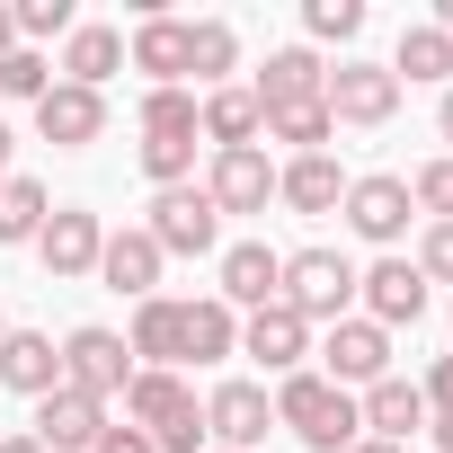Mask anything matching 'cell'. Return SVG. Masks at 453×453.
Here are the masks:
<instances>
[{
	"instance_id": "1",
	"label": "cell",
	"mask_w": 453,
	"mask_h": 453,
	"mask_svg": "<svg viewBox=\"0 0 453 453\" xmlns=\"http://www.w3.org/2000/svg\"><path fill=\"white\" fill-rule=\"evenodd\" d=\"M276 426H294V444L303 453H347L356 435H365V418H356V391H338L329 373H285L276 382Z\"/></svg>"
},
{
	"instance_id": "2",
	"label": "cell",
	"mask_w": 453,
	"mask_h": 453,
	"mask_svg": "<svg viewBox=\"0 0 453 453\" xmlns=\"http://www.w3.org/2000/svg\"><path fill=\"white\" fill-rule=\"evenodd\" d=\"M125 426L151 435V453H204V400L187 373H134L125 382Z\"/></svg>"
},
{
	"instance_id": "3",
	"label": "cell",
	"mask_w": 453,
	"mask_h": 453,
	"mask_svg": "<svg viewBox=\"0 0 453 453\" xmlns=\"http://www.w3.org/2000/svg\"><path fill=\"white\" fill-rule=\"evenodd\" d=\"M285 311H303L311 329H338L356 311V258L347 250H294L285 258Z\"/></svg>"
},
{
	"instance_id": "4",
	"label": "cell",
	"mask_w": 453,
	"mask_h": 453,
	"mask_svg": "<svg viewBox=\"0 0 453 453\" xmlns=\"http://www.w3.org/2000/svg\"><path fill=\"white\" fill-rule=\"evenodd\" d=\"M142 232L160 241V258H222V213H213V196H204L196 178L151 196V222H142Z\"/></svg>"
},
{
	"instance_id": "5",
	"label": "cell",
	"mask_w": 453,
	"mask_h": 453,
	"mask_svg": "<svg viewBox=\"0 0 453 453\" xmlns=\"http://www.w3.org/2000/svg\"><path fill=\"white\" fill-rule=\"evenodd\" d=\"M267 426H276V391H267V382L232 373V382L204 391V444H213V453H258Z\"/></svg>"
},
{
	"instance_id": "6",
	"label": "cell",
	"mask_w": 453,
	"mask_h": 453,
	"mask_svg": "<svg viewBox=\"0 0 453 453\" xmlns=\"http://www.w3.org/2000/svg\"><path fill=\"white\" fill-rule=\"evenodd\" d=\"M142 365H134V347L116 338V329H98V320H81L72 338H63V382L81 391V400H125V382H134Z\"/></svg>"
},
{
	"instance_id": "7",
	"label": "cell",
	"mask_w": 453,
	"mask_h": 453,
	"mask_svg": "<svg viewBox=\"0 0 453 453\" xmlns=\"http://www.w3.org/2000/svg\"><path fill=\"white\" fill-rule=\"evenodd\" d=\"M338 213H347V232H356V241H373V250L391 258V250L409 241V213H418V204H409V178L365 169V178H347V204H338Z\"/></svg>"
},
{
	"instance_id": "8",
	"label": "cell",
	"mask_w": 453,
	"mask_h": 453,
	"mask_svg": "<svg viewBox=\"0 0 453 453\" xmlns=\"http://www.w3.org/2000/svg\"><path fill=\"white\" fill-rule=\"evenodd\" d=\"M320 107H329V125L373 134V125L400 116V81H391V63H338V72L320 81Z\"/></svg>"
},
{
	"instance_id": "9",
	"label": "cell",
	"mask_w": 453,
	"mask_h": 453,
	"mask_svg": "<svg viewBox=\"0 0 453 453\" xmlns=\"http://www.w3.org/2000/svg\"><path fill=\"white\" fill-rule=\"evenodd\" d=\"M98 250H107V222H98L89 204H54V213H45V232H36V258H45L54 285L98 276Z\"/></svg>"
},
{
	"instance_id": "10",
	"label": "cell",
	"mask_w": 453,
	"mask_h": 453,
	"mask_svg": "<svg viewBox=\"0 0 453 453\" xmlns=\"http://www.w3.org/2000/svg\"><path fill=\"white\" fill-rule=\"evenodd\" d=\"M213 303H232L241 320L250 311H267V303H285V250H267V241H232V250H222L213 258Z\"/></svg>"
},
{
	"instance_id": "11",
	"label": "cell",
	"mask_w": 453,
	"mask_h": 453,
	"mask_svg": "<svg viewBox=\"0 0 453 453\" xmlns=\"http://www.w3.org/2000/svg\"><path fill=\"white\" fill-rule=\"evenodd\" d=\"M320 373H329L338 391H373V382L391 373V329H373L365 311H347V320L320 338Z\"/></svg>"
},
{
	"instance_id": "12",
	"label": "cell",
	"mask_w": 453,
	"mask_h": 453,
	"mask_svg": "<svg viewBox=\"0 0 453 453\" xmlns=\"http://www.w3.org/2000/svg\"><path fill=\"white\" fill-rule=\"evenodd\" d=\"M356 303H365L373 329H418L426 320V276L409 258H373V267H356Z\"/></svg>"
},
{
	"instance_id": "13",
	"label": "cell",
	"mask_w": 453,
	"mask_h": 453,
	"mask_svg": "<svg viewBox=\"0 0 453 453\" xmlns=\"http://www.w3.org/2000/svg\"><path fill=\"white\" fill-rule=\"evenodd\" d=\"M204 196H213V213H267V204H276V160H267L258 142H250V151H213Z\"/></svg>"
},
{
	"instance_id": "14",
	"label": "cell",
	"mask_w": 453,
	"mask_h": 453,
	"mask_svg": "<svg viewBox=\"0 0 453 453\" xmlns=\"http://www.w3.org/2000/svg\"><path fill=\"white\" fill-rule=\"evenodd\" d=\"M125 63H134L151 89H187V19L142 10V19H134V36H125Z\"/></svg>"
},
{
	"instance_id": "15",
	"label": "cell",
	"mask_w": 453,
	"mask_h": 453,
	"mask_svg": "<svg viewBox=\"0 0 453 453\" xmlns=\"http://www.w3.org/2000/svg\"><path fill=\"white\" fill-rule=\"evenodd\" d=\"M241 356H250V365H267V373L285 382V373H303V356H311V320H303V311H285V303H267V311H250V320H241Z\"/></svg>"
},
{
	"instance_id": "16",
	"label": "cell",
	"mask_w": 453,
	"mask_h": 453,
	"mask_svg": "<svg viewBox=\"0 0 453 453\" xmlns=\"http://www.w3.org/2000/svg\"><path fill=\"white\" fill-rule=\"evenodd\" d=\"M160 241L142 232V222H125V232H107V250H98V285L107 294H134V303H151L160 294Z\"/></svg>"
},
{
	"instance_id": "17",
	"label": "cell",
	"mask_w": 453,
	"mask_h": 453,
	"mask_svg": "<svg viewBox=\"0 0 453 453\" xmlns=\"http://www.w3.org/2000/svg\"><path fill=\"white\" fill-rule=\"evenodd\" d=\"M36 134H45L54 151H89V142L107 134V98H98V89H72V81H54V89L36 98Z\"/></svg>"
},
{
	"instance_id": "18",
	"label": "cell",
	"mask_w": 453,
	"mask_h": 453,
	"mask_svg": "<svg viewBox=\"0 0 453 453\" xmlns=\"http://www.w3.org/2000/svg\"><path fill=\"white\" fill-rule=\"evenodd\" d=\"M134 365L142 373H178L187 365V303L178 294H151V303H134Z\"/></svg>"
},
{
	"instance_id": "19",
	"label": "cell",
	"mask_w": 453,
	"mask_h": 453,
	"mask_svg": "<svg viewBox=\"0 0 453 453\" xmlns=\"http://www.w3.org/2000/svg\"><path fill=\"white\" fill-rule=\"evenodd\" d=\"M27 435H36L45 453H89V444L107 435V409H98V400H81V391L63 382V391H45V400H36Z\"/></svg>"
},
{
	"instance_id": "20",
	"label": "cell",
	"mask_w": 453,
	"mask_h": 453,
	"mask_svg": "<svg viewBox=\"0 0 453 453\" xmlns=\"http://www.w3.org/2000/svg\"><path fill=\"white\" fill-rule=\"evenodd\" d=\"M0 391H19V400L63 391V347L45 329H10V338H0Z\"/></svg>"
},
{
	"instance_id": "21",
	"label": "cell",
	"mask_w": 453,
	"mask_h": 453,
	"mask_svg": "<svg viewBox=\"0 0 453 453\" xmlns=\"http://www.w3.org/2000/svg\"><path fill=\"white\" fill-rule=\"evenodd\" d=\"M356 418H365L373 444H409V435H426V400H418V382H400V373H382L373 391H356Z\"/></svg>"
},
{
	"instance_id": "22",
	"label": "cell",
	"mask_w": 453,
	"mask_h": 453,
	"mask_svg": "<svg viewBox=\"0 0 453 453\" xmlns=\"http://www.w3.org/2000/svg\"><path fill=\"white\" fill-rule=\"evenodd\" d=\"M276 204H294V213H311V222H320V213H338V204H347V169H338L329 151H303V160H285V169H276Z\"/></svg>"
},
{
	"instance_id": "23",
	"label": "cell",
	"mask_w": 453,
	"mask_h": 453,
	"mask_svg": "<svg viewBox=\"0 0 453 453\" xmlns=\"http://www.w3.org/2000/svg\"><path fill=\"white\" fill-rule=\"evenodd\" d=\"M196 134H204L213 151H250V142L267 134V107H258L250 89H204V98H196Z\"/></svg>"
},
{
	"instance_id": "24",
	"label": "cell",
	"mask_w": 453,
	"mask_h": 453,
	"mask_svg": "<svg viewBox=\"0 0 453 453\" xmlns=\"http://www.w3.org/2000/svg\"><path fill=\"white\" fill-rule=\"evenodd\" d=\"M116 72H125V36H116V27H98V19H81V27L63 36V81L107 98V81H116Z\"/></svg>"
},
{
	"instance_id": "25",
	"label": "cell",
	"mask_w": 453,
	"mask_h": 453,
	"mask_svg": "<svg viewBox=\"0 0 453 453\" xmlns=\"http://www.w3.org/2000/svg\"><path fill=\"white\" fill-rule=\"evenodd\" d=\"M320 81H329V63H320L311 45H276L267 72L250 81V98H258V107H303V98H320Z\"/></svg>"
},
{
	"instance_id": "26",
	"label": "cell",
	"mask_w": 453,
	"mask_h": 453,
	"mask_svg": "<svg viewBox=\"0 0 453 453\" xmlns=\"http://www.w3.org/2000/svg\"><path fill=\"white\" fill-rule=\"evenodd\" d=\"M232 72H241V27L232 19H187V81L232 89Z\"/></svg>"
},
{
	"instance_id": "27",
	"label": "cell",
	"mask_w": 453,
	"mask_h": 453,
	"mask_svg": "<svg viewBox=\"0 0 453 453\" xmlns=\"http://www.w3.org/2000/svg\"><path fill=\"white\" fill-rule=\"evenodd\" d=\"M222 356H241V311L196 294L187 303V365H222Z\"/></svg>"
},
{
	"instance_id": "28",
	"label": "cell",
	"mask_w": 453,
	"mask_h": 453,
	"mask_svg": "<svg viewBox=\"0 0 453 453\" xmlns=\"http://www.w3.org/2000/svg\"><path fill=\"white\" fill-rule=\"evenodd\" d=\"M45 213H54L45 178H10V187H0V250H36Z\"/></svg>"
},
{
	"instance_id": "29",
	"label": "cell",
	"mask_w": 453,
	"mask_h": 453,
	"mask_svg": "<svg viewBox=\"0 0 453 453\" xmlns=\"http://www.w3.org/2000/svg\"><path fill=\"white\" fill-rule=\"evenodd\" d=\"M444 72H453V36H444V27H400L391 81H444Z\"/></svg>"
},
{
	"instance_id": "30",
	"label": "cell",
	"mask_w": 453,
	"mask_h": 453,
	"mask_svg": "<svg viewBox=\"0 0 453 453\" xmlns=\"http://www.w3.org/2000/svg\"><path fill=\"white\" fill-rule=\"evenodd\" d=\"M142 142H196V89H142Z\"/></svg>"
},
{
	"instance_id": "31",
	"label": "cell",
	"mask_w": 453,
	"mask_h": 453,
	"mask_svg": "<svg viewBox=\"0 0 453 453\" xmlns=\"http://www.w3.org/2000/svg\"><path fill=\"white\" fill-rule=\"evenodd\" d=\"M329 134H338V125H329L320 98H303V107H267V142H294V160H303V151H329Z\"/></svg>"
},
{
	"instance_id": "32",
	"label": "cell",
	"mask_w": 453,
	"mask_h": 453,
	"mask_svg": "<svg viewBox=\"0 0 453 453\" xmlns=\"http://www.w3.org/2000/svg\"><path fill=\"white\" fill-rule=\"evenodd\" d=\"M45 89H54V63H45L36 45H10V54H0V98H27V107H36Z\"/></svg>"
},
{
	"instance_id": "33",
	"label": "cell",
	"mask_w": 453,
	"mask_h": 453,
	"mask_svg": "<svg viewBox=\"0 0 453 453\" xmlns=\"http://www.w3.org/2000/svg\"><path fill=\"white\" fill-rule=\"evenodd\" d=\"M303 27L320 45H356L365 36V0H303Z\"/></svg>"
},
{
	"instance_id": "34",
	"label": "cell",
	"mask_w": 453,
	"mask_h": 453,
	"mask_svg": "<svg viewBox=\"0 0 453 453\" xmlns=\"http://www.w3.org/2000/svg\"><path fill=\"white\" fill-rule=\"evenodd\" d=\"M10 27H19V45H54V36H72L81 19H72V0H19Z\"/></svg>"
},
{
	"instance_id": "35",
	"label": "cell",
	"mask_w": 453,
	"mask_h": 453,
	"mask_svg": "<svg viewBox=\"0 0 453 453\" xmlns=\"http://www.w3.org/2000/svg\"><path fill=\"white\" fill-rule=\"evenodd\" d=\"M409 204H418L426 222H453V151H444V160H426V169L409 178Z\"/></svg>"
},
{
	"instance_id": "36",
	"label": "cell",
	"mask_w": 453,
	"mask_h": 453,
	"mask_svg": "<svg viewBox=\"0 0 453 453\" xmlns=\"http://www.w3.org/2000/svg\"><path fill=\"white\" fill-rule=\"evenodd\" d=\"M426 285H453V222H426V241H418V258H409Z\"/></svg>"
},
{
	"instance_id": "37",
	"label": "cell",
	"mask_w": 453,
	"mask_h": 453,
	"mask_svg": "<svg viewBox=\"0 0 453 453\" xmlns=\"http://www.w3.org/2000/svg\"><path fill=\"white\" fill-rule=\"evenodd\" d=\"M418 400H426V418H453V356H435V365H426Z\"/></svg>"
},
{
	"instance_id": "38",
	"label": "cell",
	"mask_w": 453,
	"mask_h": 453,
	"mask_svg": "<svg viewBox=\"0 0 453 453\" xmlns=\"http://www.w3.org/2000/svg\"><path fill=\"white\" fill-rule=\"evenodd\" d=\"M89 453H151V435H142V426H107Z\"/></svg>"
},
{
	"instance_id": "39",
	"label": "cell",
	"mask_w": 453,
	"mask_h": 453,
	"mask_svg": "<svg viewBox=\"0 0 453 453\" xmlns=\"http://www.w3.org/2000/svg\"><path fill=\"white\" fill-rule=\"evenodd\" d=\"M10 160H19V134H10V125H0V187H10V178H19Z\"/></svg>"
},
{
	"instance_id": "40",
	"label": "cell",
	"mask_w": 453,
	"mask_h": 453,
	"mask_svg": "<svg viewBox=\"0 0 453 453\" xmlns=\"http://www.w3.org/2000/svg\"><path fill=\"white\" fill-rule=\"evenodd\" d=\"M426 435H435V453H453V418H426Z\"/></svg>"
},
{
	"instance_id": "41",
	"label": "cell",
	"mask_w": 453,
	"mask_h": 453,
	"mask_svg": "<svg viewBox=\"0 0 453 453\" xmlns=\"http://www.w3.org/2000/svg\"><path fill=\"white\" fill-rule=\"evenodd\" d=\"M435 134H444V142H453V89H444V98H435Z\"/></svg>"
},
{
	"instance_id": "42",
	"label": "cell",
	"mask_w": 453,
	"mask_h": 453,
	"mask_svg": "<svg viewBox=\"0 0 453 453\" xmlns=\"http://www.w3.org/2000/svg\"><path fill=\"white\" fill-rule=\"evenodd\" d=\"M0 453H45V444L36 435H0Z\"/></svg>"
},
{
	"instance_id": "43",
	"label": "cell",
	"mask_w": 453,
	"mask_h": 453,
	"mask_svg": "<svg viewBox=\"0 0 453 453\" xmlns=\"http://www.w3.org/2000/svg\"><path fill=\"white\" fill-rule=\"evenodd\" d=\"M347 453H409V444H373V435H356V444H347Z\"/></svg>"
},
{
	"instance_id": "44",
	"label": "cell",
	"mask_w": 453,
	"mask_h": 453,
	"mask_svg": "<svg viewBox=\"0 0 453 453\" xmlns=\"http://www.w3.org/2000/svg\"><path fill=\"white\" fill-rule=\"evenodd\" d=\"M19 45V27H10V0H0V54H10Z\"/></svg>"
},
{
	"instance_id": "45",
	"label": "cell",
	"mask_w": 453,
	"mask_h": 453,
	"mask_svg": "<svg viewBox=\"0 0 453 453\" xmlns=\"http://www.w3.org/2000/svg\"><path fill=\"white\" fill-rule=\"evenodd\" d=\"M0 338H10V320H0Z\"/></svg>"
},
{
	"instance_id": "46",
	"label": "cell",
	"mask_w": 453,
	"mask_h": 453,
	"mask_svg": "<svg viewBox=\"0 0 453 453\" xmlns=\"http://www.w3.org/2000/svg\"><path fill=\"white\" fill-rule=\"evenodd\" d=\"M444 320H453V303H444Z\"/></svg>"
},
{
	"instance_id": "47",
	"label": "cell",
	"mask_w": 453,
	"mask_h": 453,
	"mask_svg": "<svg viewBox=\"0 0 453 453\" xmlns=\"http://www.w3.org/2000/svg\"><path fill=\"white\" fill-rule=\"evenodd\" d=\"M204 453H213V444H204Z\"/></svg>"
}]
</instances>
